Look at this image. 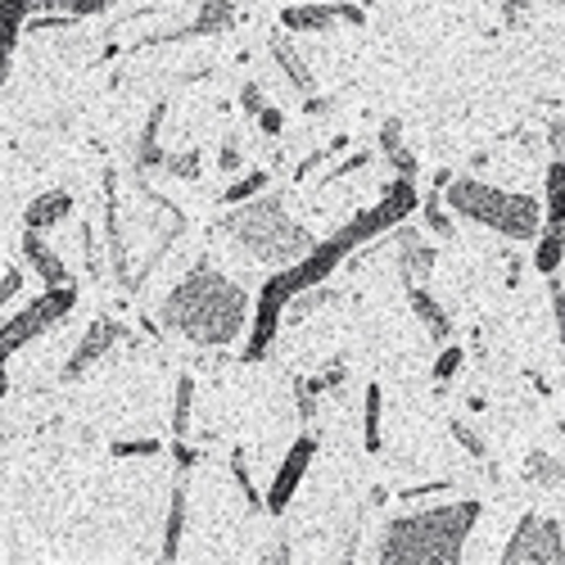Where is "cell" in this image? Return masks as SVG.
Instances as JSON below:
<instances>
[{
  "instance_id": "obj_1",
  "label": "cell",
  "mask_w": 565,
  "mask_h": 565,
  "mask_svg": "<svg viewBox=\"0 0 565 565\" xmlns=\"http://www.w3.org/2000/svg\"><path fill=\"white\" fill-rule=\"evenodd\" d=\"M249 308L254 303L245 286H235L226 271L200 263L168 290V299L159 303V321L172 335L191 340L200 349H226L245 335Z\"/></svg>"
},
{
  "instance_id": "obj_2",
  "label": "cell",
  "mask_w": 565,
  "mask_h": 565,
  "mask_svg": "<svg viewBox=\"0 0 565 565\" xmlns=\"http://www.w3.org/2000/svg\"><path fill=\"white\" fill-rule=\"evenodd\" d=\"M484 507L476 498L461 502H439V507H420V511H403L385 525L381 534V556L385 565H457L470 534H476Z\"/></svg>"
},
{
  "instance_id": "obj_3",
  "label": "cell",
  "mask_w": 565,
  "mask_h": 565,
  "mask_svg": "<svg viewBox=\"0 0 565 565\" xmlns=\"http://www.w3.org/2000/svg\"><path fill=\"white\" fill-rule=\"evenodd\" d=\"M222 231H226V241L241 249L245 258H254L263 267H276V271L299 263L317 245V235L286 213V200L267 195V191L245 200V204H235L222 217Z\"/></svg>"
},
{
  "instance_id": "obj_4",
  "label": "cell",
  "mask_w": 565,
  "mask_h": 565,
  "mask_svg": "<svg viewBox=\"0 0 565 565\" xmlns=\"http://www.w3.org/2000/svg\"><path fill=\"white\" fill-rule=\"evenodd\" d=\"M444 204L452 217L489 226L507 241H534L543 226V204L525 191H507V185L480 181V177H452L444 185Z\"/></svg>"
},
{
  "instance_id": "obj_5",
  "label": "cell",
  "mask_w": 565,
  "mask_h": 565,
  "mask_svg": "<svg viewBox=\"0 0 565 565\" xmlns=\"http://www.w3.org/2000/svg\"><path fill=\"white\" fill-rule=\"evenodd\" d=\"M77 308V280H68V286H41L36 299H28L19 312H10L6 321H0V366H6L14 353H23L32 340L51 335L60 321H68Z\"/></svg>"
},
{
  "instance_id": "obj_6",
  "label": "cell",
  "mask_w": 565,
  "mask_h": 565,
  "mask_svg": "<svg viewBox=\"0 0 565 565\" xmlns=\"http://www.w3.org/2000/svg\"><path fill=\"white\" fill-rule=\"evenodd\" d=\"M502 561H507V565H561V561H565L561 525L552 521V515L525 511L521 525L511 530V539H507V547H502Z\"/></svg>"
},
{
  "instance_id": "obj_7",
  "label": "cell",
  "mask_w": 565,
  "mask_h": 565,
  "mask_svg": "<svg viewBox=\"0 0 565 565\" xmlns=\"http://www.w3.org/2000/svg\"><path fill=\"white\" fill-rule=\"evenodd\" d=\"M286 303H290V290H286V280H280V271H271L263 280V290L254 299V326H249V340H245V362H263L280 335V326H286Z\"/></svg>"
},
{
  "instance_id": "obj_8",
  "label": "cell",
  "mask_w": 565,
  "mask_h": 565,
  "mask_svg": "<svg viewBox=\"0 0 565 565\" xmlns=\"http://www.w3.org/2000/svg\"><path fill=\"white\" fill-rule=\"evenodd\" d=\"M312 457H317V439H312V435H299V439L290 444V452L280 457V466H276L271 489H267V498H263V511H271V515H286V511H290L299 484L308 480V470H312Z\"/></svg>"
},
{
  "instance_id": "obj_9",
  "label": "cell",
  "mask_w": 565,
  "mask_h": 565,
  "mask_svg": "<svg viewBox=\"0 0 565 565\" xmlns=\"http://www.w3.org/2000/svg\"><path fill=\"white\" fill-rule=\"evenodd\" d=\"M118 340H122V326H118L114 317H96V321L86 326V335L77 340V349L68 353V362H64V371H60V381H68V385L82 381L90 366L109 358V349H114Z\"/></svg>"
},
{
  "instance_id": "obj_10",
  "label": "cell",
  "mask_w": 565,
  "mask_h": 565,
  "mask_svg": "<svg viewBox=\"0 0 565 565\" xmlns=\"http://www.w3.org/2000/svg\"><path fill=\"white\" fill-rule=\"evenodd\" d=\"M340 23L362 28L366 10L362 6H335V0H331V6H326V0H312V6H286V10H280V28H286L290 36L295 32H331Z\"/></svg>"
},
{
  "instance_id": "obj_11",
  "label": "cell",
  "mask_w": 565,
  "mask_h": 565,
  "mask_svg": "<svg viewBox=\"0 0 565 565\" xmlns=\"http://www.w3.org/2000/svg\"><path fill=\"white\" fill-rule=\"evenodd\" d=\"M19 254H23V267L41 280V286H68L73 280V271H68V263L51 249V241H45L41 231H28L23 226V241H19Z\"/></svg>"
},
{
  "instance_id": "obj_12",
  "label": "cell",
  "mask_w": 565,
  "mask_h": 565,
  "mask_svg": "<svg viewBox=\"0 0 565 565\" xmlns=\"http://www.w3.org/2000/svg\"><path fill=\"white\" fill-rule=\"evenodd\" d=\"M394 241H398V276L407 280V286H420V280L435 271V249L420 241L416 231H407V226L394 235Z\"/></svg>"
},
{
  "instance_id": "obj_13",
  "label": "cell",
  "mask_w": 565,
  "mask_h": 565,
  "mask_svg": "<svg viewBox=\"0 0 565 565\" xmlns=\"http://www.w3.org/2000/svg\"><path fill=\"white\" fill-rule=\"evenodd\" d=\"M73 217V195L68 191H45V195H36L28 209H23V226L28 231H55V226H64Z\"/></svg>"
},
{
  "instance_id": "obj_14",
  "label": "cell",
  "mask_w": 565,
  "mask_h": 565,
  "mask_svg": "<svg viewBox=\"0 0 565 565\" xmlns=\"http://www.w3.org/2000/svg\"><path fill=\"white\" fill-rule=\"evenodd\" d=\"M407 303H412L416 321L426 326V335H430L435 344H448V340H452V317L444 312V303H439L426 286H407Z\"/></svg>"
},
{
  "instance_id": "obj_15",
  "label": "cell",
  "mask_w": 565,
  "mask_h": 565,
  "mask_svg": "<svg viewBox=\"0 0 565 565\" xmlns=\"http://www.w3.org/2000/svg\"><path fill=\"white\" fill-rule=\"evenodd\" d=\"M271 60H276V68L290 77V86L299 90V96H312L317 90V77H312V68L303 64V55L295 51V41H286V36H271Z\"/></svg>"
},
{
  "instance_id": "obj_16",
  "label": "cell",
  "mask_w": 565,
  "mask_h": 565,
  "mask_svg": "<svg viewBox=\"0 0 565 565\" xmlns=\"http://www.w3.org/2000/svg\"><path fill=\"white\" fill-rule=\"evenodd\" d=\"M181 534H185V470L177 476L172 493H168V521H163V561L181 556Z\"/></svg>"
},
{
  "instance_id": "obj_17",
  "label": "cell",
  "mask_w": 565,
  "mask_h": 565,
  "mask_svg": "<svg viewBox=\"0 0 565 565\" xmlns=\"http://www.w3.org/2000/svg\"><path fill=\"white\" fill-rule=\"evenodd\" d=\"M381 420H385V390L381 385H366V394H362V448L366 452H381L385 448Z\"/></svg>"
},
{
  "instance_id": "obj_18",
  "label": "cell",
  "mask_w": 565,
  "mask_h": 565,
  "mask_svg": "<svg viewBox=\"0 0 565 565\" xmlns=\"http://www.w3.org/2000/svg\"><path fill=\"white\" fill-rule=\"evenodd\" d=\"M561 258H565V226L543 222L539 235H534V267H539V276H556Z\"/></svg>"
},
{
  "instance_id": "obj_19",
  "label": "cell",
  "mask_w": 565,
  "mask_h": 565,
  "mask_svg": "<svg viewBox=\"0 0 565 565\" xmlns=\"http://www.w3.org/2000/svg\"><path fill=\"white\" fill-rule=\"evenodd\" d=\"M543 222L565 226V159H552L543 172Z\"/></svg>"
},
{
  "instance_id": "obj_20",
  "label": "cell",
  "mask_w": 565,
  "mask_h": 565,
  "mask_svg": "<svg viewBox=\"0 0 565 565\" xmlns=\"http://www.w3.org/2000/svg\"><path fill=\"white\" fill-rule=\"evenodd\" d=\"M191 416H195V381H191V375H181L177 394H172V435L177 439L191 435Z\"/></svg>"
},
{
  "instance_id": "obj_21",
  "label": "cell",
  "mask_w": 565,
  "mask_h": 565,
  "mask_svg": "<svg viewBox=\"0 0 565 565\" xmlns=\"http://www.w3.org/2000/svg\"><path fill=\"white\" fill-rule=\"evenodd\" d=\"M235 28V6L231 0H209V6L200 10V19L191 23V36H213V32H226Z\"/></svg>"
},
{
  "instance_id": "obj_22",
  "label": "cell",
  "mask_w": 565,
  "mask_h": 565,
  "mask_svg": "<svg viewBox=\"0 0 565 565\" xmlns=\"http://www.w3.org/2000/svg\"><path fill=\"white\" fill-rule=\"evenodd\" d=\"M163 114H168V109L159 105V109L150 114V122H146V131H140V150H136V154H140V168H159V163L168 159V154L159 150V122H163Z\"/></svg>"
},
{
  "instance_id": "obj_23",
  "label": "cell",
  "mask_w": 565,
  "mask_h": 565,
  "mask_svg": "<svg viewBox=\"0 0 565 565\" xmlns=\"http://www.w3.org/2000/svg\"><path fill=\"white\" fill-rule=\"evenodd\" d=\"M263 191H267V172H263V168H254V172H245L241 181H231V185H226L222 204H231V209H235V204H245V200L263 195Z\"/></svg>"
},
{
  "instance_id": "obj_24",
  "label": "cell",
  "mask_w": 565,
  "mask_h": 565,
  "mask_svg": "<svg viewBox=\"0 0 565 565\" xmlns=\"http://www.w3.org/2000/svg\"><path fill=\"white\" fill-rule=\"evenodd\" d=\"M231 476H235V484H241L245 502H249L254 511H263V493L254 489V476H249V457H245V448H235V452H231Z\"/></svg>"
},
{
  "instance_id": "obj_25",
  "label": "cell",
  "mask_w": 565,
  "mask_h": 565,
  "mask_svg": "<svg viewBox=\"0 0 565 565\" xmlns=\"http://www.w3.org/2000/svg\"><path fill=\"white\" fill-rule=\"evenodd\" d=\"M23 286H28V267H23V263L0 271V312H6V308H10V303L23 295Z\"/></svg>"
},
{
  "instance_id": "obj_26",
  "label": "cell",
  "mask_w": 565,
  "mask_h": 565,
  "mask_svg": "<svg viewBox=\"0 0 565 565\" xmlns=\"http://www.w3.org/2000/svg\"><path fill=\"white\" fill-rule=\"evenodd\" d=\"M420 213H426V226H430L435 235H452V213H448L444 195H430L426 204H420Z\"/></svg>"
},
{
  "instance_id": "obj_27",
  "label": "cell",
  "mask_w": 565,
  "mask_h": 565,
  "mask_svg": "<svg viewBox=\"0 0 565 565\" xmlns=\"http://www.w3.org/2000/svg\"><path fill=\"white\" fill-rule=\"evenodd\" d=\"M461 362H466V349H457V344H444V349H439V358H435V381H439V385H448L452 375L461 371Z\"/></svg>"
},
{
  "instance_id": "obj_28",
  "label": "cell",
  "mask_w": 565,
  "mask_h": 565,
  "mask_svg": "<svg viewBox=\"0 0 565 565\" xmlns=\"http://www.w3.org/2000/svg\"><path fill=\"white\" fill-rule=\"evenodd\" d=\"M530 480H543V484H561V480H565V466H556L547 452H530Z\"/></svg>"
},
{
  "instance_id": "obj_29",
  "label": "cell",
  "mask_w": 565,
  "mask_h": 565,
  "mask_svg": "<svg viewBox=\"0 0 565 565\" xmlns=\"http://www.w3.org/2000/svg\"><path fill=\"white\" fill-rule=\"evenodd\" d=\"M109 452L114 457H159L163 444L159 439H118V444H109Z\"/></svg>"
},
{
  "instance_id": "obj_30",
  "label": "cell",
  "mask_w": 565,
  "mask_h": 565,
  "mask_svg": "<svg viewBox=\"0 0 565 565\" xmlns=\"http://www.w3.org/2000/svg\"><path fill=\"white\" fill-rule=\"evenodd\" d=\"M452 435H457V444H461L470 457H484V452H489V448H484V439H480L476 430H470L466 420H452Z\"/></svg>"
},
{
  "instance_id": "obj_31",
  "label": "cell",
  "mask_w": 565,
  "mask_h": 565,
  "mask_svg": "<svg viewBox=\"0 0 565 565\" xmlns=\"http://www.w3.org/2000/svg\"><path fill=\"white\" fill-rule=\"evenodd\" d=\"M163 163H168L172 177H200V154H195V150H191V154H168Z\"/></svg>"
},
{
  "instance_id": "obj_32",
  "label": "cell",
  "mask_w": 565,
  "mask_h": 565,
  "mask_svg": "<svg viewBox=\"0 0 565 565\" xmlns=\"http://www.w3.org/2000/svg\"><path fill=\"white\" fill-rule=\"evenodd\" d=\"M82 249H86V267H90V276H100L105 271V263H100V241H96V231H82Z\"/></svg>"
},
{
  "instance_id": "obj_33",
  "label": "cell",
  "mask_w": 565,
  "mask_h": 565,
  "mask_svg": "<svg viewBox=\"0 0 565 565\" xmlns=\"http://www.w3.org/2000/svg\"><path fill=\"white\" fill-rule=\"evenodd\" d=\"M552 312H556V335H561V353H565V286L552 280Z\"/></svg>"
},
{
  "instance_id": "obj_34",
  "label": "cell",
  "mask_w": 565,
  "mask_h": 565,
  "mask_svg": "<svg viewBox=\"0 0 565 565\" xmlns=\"http://www.w3.org/2000/svg\"><path fill=\"white\" fill-rule=\"evenodd\" d=\"M403 146V122L398 118H385V127H381V150L390 154V150H398Z\"/></svg>"
},
{
  "instance_id": "obj_35",
  "label": "cell",
  "mask_w": 565,
  "mask_h": 565,
  "mask_svg": "<svg viewBox=\"0 0 565 565\" xmlns=\"http://www.w3.org/2000/svg\"><path fill=\"white\" fill-rule=\"evenodd\" d=\"M217 168H222V172L241 168V140H235V136H226V146H222V154H217Z\"/></svg>"
},
{
  "instance_id": "obj_36",
  "label": "cell",
  "mask_w": 565,
  "mask_h": 565,
  "mask_svg": "<svg viewBox=\"0 0 565 565\" xmlns=\"http://www.w3.org/2000/svg\"><path fill=\"white\" fill-rule=\"evenodd\" d=\"M109 10V0H68V14L73 19H86V14H100Z\"/></svg>"
},
{
  "instance_id": "obj_37",
  "label": "cell",
  "mask_w": 565,
  "mask_h": 565,
  "mask_svg": "<svg viewBox=\"0 0 565 565\" xmlns=\"http://www.w3.org/2000/svg\"><path fill=\"white\" fill-rule=\"evenodd\" d=\"M241 109H245V114H263V109H267V105H263V90H258L254 82L241 90Z\"/></svg>"
},
{
  "instance_id": "obj_38",
  "label": "cell",
  "mask_w": 565,
  "mask_h": 565,
  "mask_svg": "<svg viewBox=\"0 0 565 565\" xmlns=\"http://www.w3.org/2000/svg\"><path fill=\"white\" fill-rule=\"evenodd\" d=\"M390 163L398 168V177H407V181L416 177V159H412V154H407L403 146H398V150H390Z\"/></svg>"
},
{
  "instance_id": "obj_39",
  "label": "cell",
  "mask_w": 565,
  "mask_h": 565,
  "mask_svg": "<svg viewBox=\"0 0 565 565\" xmlns=\"http://www.w3.org/2000/svg\"><path fill=\"white\" fill-rule=\"evenodd\" d=\"M258 127H263L267 136H276L280 127H286V118H280V109H263V114H258Z\"/></svg>"
},
{
  "instance_id": "obj_40",
  "label": "cell",
  "mask_w": 565,
  "mask_h": 565,
  "mask_svg": "<svg viewBox=\"0 0 565 565\" xmlns=\"http://www.w3.org/2000/svg\"><path fill=\"white\" fill-rule=\"evenodd\" d=\"M530 10V0H502V14H507V23H521V14Z\"/></svg>"
},
{
  "instance_id": "obj_41",
  "label": "cell",
  "mask_w": 565,
  "mask_h": 565,
  "mask_svg": "<svg viewBox=\"0 0 565 565\" xmlns=\"http://www.w3.org/2000/svg\"><path fill=\"white\" fill-rule=\"evenodd\" d=\"M10 60H14V51H0V86H6V77H10Z\"/></svg>"
},
{
  "instance_id": "obj_42",
  "label": "cell",
  "mask_w": 565,
  "mask_h": 565,
  "mask_svg": "<svg viewBox=\"0 0 565 565\" xmlns=\"http://www.w3.org/2000/svg\"><path fill=\"white\" fill-rule=\"evenodd\" d=\"M6 394H10V375H6V366H0V403H6Z\"/></svg>"
},
{
  "instance_id": "obj_43",
  "label": "cell",
  "mask_w": 565,
  "mask_h": 565,
  "mask_svg": "<svg viewBox=\"0 0 565 565\" xmlns=\"http://www.w3.org/2000/svg\"><path fill=\"white\" fill-rule=\"evenodd\" d=\"M366 6H375V0H362V10H366Z\"/></svg>"
}]
</instances>
